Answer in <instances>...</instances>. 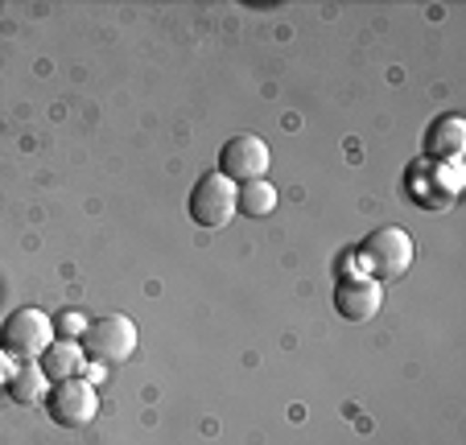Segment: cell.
<instances>
[{"label":"cell","instance_id":"cell-3","mask_svg":"<svg viewBox=\"0 0 466 445\" xmlns=\"http://www.w3.org/2000/svg\"><path fill=\"white\" fill-rule=\"evenodd\" d=\"M79 347L91 363H104V367L124 363V359H132V350H137V326L124 314H107V318H99V322H87Z\"/></svg>","mask_w":466,"mask_h":445},{"label":"cell","instance_id":"cell-1","mask_svg":"<svg viewBox=\"0 0 466 445\" xmlns=\"http://www.w3.org/2000/svg\"><path fill=\"white\" fill-rule=\"evenodd\" d=\"M413 236L405 228H376L368 239L360 244V260L368 268V277H376L380 285L384 280H400L409 268H413Z\"/></svg>","mask_w":466,"mask_h":445},{"label":"cell","instance_id":"cell-6","mask_svg":"<svg viewBox=\"0 0 466 445\" xmlns=\"http://www.w3.org/2000/svg\"><path fill=\"white\" fill-rule=\"evenodd\" d=\"M96 409H99L96 388H91L83 376H75V379H58V384L50 388V396H46V412H50V417L58 420V425H66V429L87 425V420L96 417Z\"/></svg>","mask_w":466,"mask_h":445},{"label":"cell","instance_id":"cell-8","mask_svg":"<svg viewBox=\"0 0 466 445\" xmlns=\"http://www.w3.org/2000/svg\"><path fill=\"white\" fill-rule=\"evenodd\" d=\"M466 148V124L462 116H438V120L430 124V132H425V153H430V161H458Z\"/></svg>","mask_w":466,"mask_h":445},{"label":"cell","instance_id":"cell-7","mask_svg":"<svg viewBox=\"0 0 466 445\" xmlns=\"http://www.w3.org/2000/svg\"><path fill=\"white\" fill-rule=\"evenodd\" d=\"M384 306V285L368 272H347L335 285V309L347 322H371Z\"/></svg>","mask_w":466,"mask_h":445},{"label":"cell","instance_id":"cell-2","mask_svg":"<svg viewBox=\"0 0 466 445\" xmlns=\"http://www.w3.org/2000/svg\"><path fill=\"white\" fill-rule=\"evenodd\" d=\"M50 342H54V322L34 306L9 314L5 326H0V350L9 359H21V363H37Z\"/></svg>","mask_w":466,"mask_h":445},{"label":"cell","instance_id":"cell-11","mask_svg":"<svg viewBox=\"0 0 466 445\" xmlns=\"http://www.w3.org/2000/svg\"><path fill=\"white\" fill-rule=\"evenodd\" d=\"M236 210L248 218H264V215H273L277 210V186L273 182H244L236 190Z\"/></svg>","mask_w":466,"mask_h":445},{"label":"cell","instance_id":"cell-10","mask_svg":"<svg viewBox=\"0 0 466 445\" xmlns=\"http://www.w3.org/2000/svg\"><path fill=\"white\" fill-rule=\"evenodd\" d=\"M50 379H46V371L37 363H21L13 367L9 376V396L17 404H46V396H50Z\"/></svg>","mask_w":466,"mask_h":445},{"label":"cell","instance_id":"cell-4","mask_svg":"<svg viewBox=\"0 0 466 445\" xmlns=\"http://www.w3.org/2000/svg\"><path fill=\"white\" fill-rule=\"evenodd\" d=\"M190 218L198 228H228L236 218V182L223 174H203V182H194L190 190Z\"/></svg>","mask_w":466,"mask_h":445},{"label":"cell","instance_id":"cell-13","mask_svg":"<svg viewBox=\"0 0 466 445\" xmlns=\"http://www.w3.org/2000/svg\"><path fill=\"white\" fill-rule=\"evenodd\" d=\"M9 376H13V363H9V355L0 350V384H9Z\"/></svg>","mask_w":466,"mask_h":445},{"label":"cell","instance_id":"cell-5","mask_svg":"<svg viewBox=\"0 0 466 445\" xmlns=\"http://www.w3.org/2000/svg\"><path fill=\"white\" fill-rule=\"evenodd\" d=\"M219 174L228 182H260L268 177V145L252 132H239L219 148Z\"/></svg>","mask_w":466,"mask_h":445},{"label":"cell","instance_id":"cell-12","mask_svg":"<svg viewBox=\"0 0 466 445\" xmlns=\"http://www.w3.org/2000/svg\"><path fill=\"white\" fill-rule=\"evenodd\" d=\"M54 330H62V334H66V339L75 342V334H79V339H83V330H87V322H83V314H79V309H66V314H62L58 322H54Z\"/></svg>","mask_w":466,"mask_h":445},{"label":"cell","instance_id":"cell-9","mask_svg":"<svg viewBox=\"0 0 466 445\" xmlns=\"http://www.w3.org/2000/svg\"><path fill=\"white\" fill-rule=\"evenodd\" d=\"M83 363H87V355H83V347L79 342H71V339L50 342V347L42 350V359H37V367L46 371L50 384H58V379H75L83 371Z\"/></svg>","mask_w":466,"mask_h":445}]
</instances>
